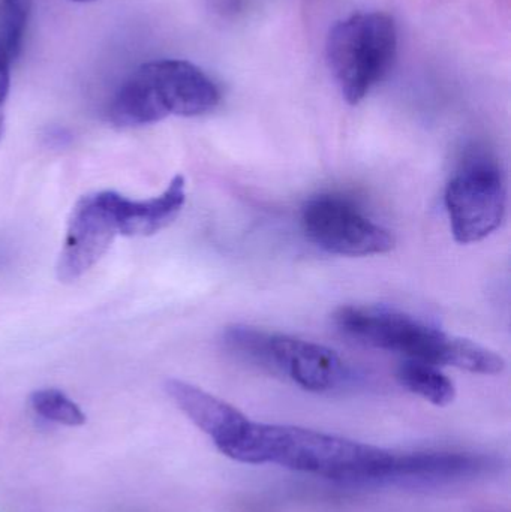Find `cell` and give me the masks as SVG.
Masks as SVG:
<instances>
[{
  "mask_svg": "<svg viewBox=\"0 0 511 512\" xmlns=\"http://www.w3.org/2000/svg\"><path fill=\"white\" fill-rule=\"evenodd\" d=\"M246 465H273L338 481H384L393 453L341 436L248 420L221 451Z\"/></svg>",
  "mask_w": 511,
  "mask_h": 512,
  "instance_id": "obj_1",
  "label": "cell"
},
{
  "mask_svg": "<svg viewBox=\"0 0 511 512\" xmlns=\"http://www.w3.org/2000/svg\"><path fill=\"white\" fill-rule=\"evenodd\" d=\"M335 325L348 339L405 355L408 360L450 366L479 375H498L506 361L497 352L432 327L416 316L371 306H345L335 313Z\"/></svg>",
  "mask_w": 511,
  "mask_h": 512,
  "instance_id": "obj_2",
  "label": "cell"
},
{
  "mask_svg": "<svg viewBox=\"0 0 511 512\" xmlns=\"http://www.w3.org/2000/svg\"><path fill=\"white\" fill-rule=\"evenodd\" d=\"M398 53L395 20L384 12H360L330 29L326 57L345 101L357 105L389 74Z\"/></svg>",
  "mask_w": 511,
  "mask_h": 512,
  "instance_id": "obj_3",
  "label": "cell"
},
{
  "mask_svg": "<svg viewBox=\"0 0 511 512\" xmlns=\"http://www.w3.org/2000/svg\"><path fill=\"white\" fill-rule=\"evenodd\" d=\"M446 209L453 237L461 245L488 239L503 224L507 191L494 162L476 159L456 171L446 188Z\"/></svg>",
  "mask_w": 511,
  "mask_h": 512,
  "instance_id": "obj_4",
  "label": "cell"
},
{
  "mask_svg": "<svg viewBox=\"0 0 511 512\" xmlns=\"http://www.w3.org/2000/svg\"><path fill=\"white\" fill-rule=\"evenodd\" d=\"M306 237L329 254L371 256L389 254L395 237L369 219L353 201L339 195H318L302 210Z\"/></svg>",
  "mask_w": 511,
  "mask_h": 512,
  "instance_id": "obj_5",
  "label": "cell"
},
{
  "mask_svg": "<svg viewBox=\"0 0 511 512\" xmlns=\"http://www.w3.org/2000/svg\"><path fill=\"white\" fill-rule=\"evenodd\" d=\"M260 369L285 376L312 393L336 390L350 378L347 364L332 349L269 331Z\"/></svg>",
  "mask_w": 511,
  "mask_h": 512,
  "instance_id": "obj_6",
  "label": "cell"
},
{
  "mask_svg": "<svg viewBox=\"0 0 511 512\" xmlns=\"http://www.w3.org/2000/svg\"><path fill=\"white\" fill-rule=\"evenodd\" d=\"M135 72L149 87L164 117L203 116L221 102V90L215 81L188 60H153Z\"/></svg>",
  "mask_w": 511,
  "mask_h": 512,
  "instance_id": "obj_7",
  "label": "cell"
},
{
  "mask_svg": "<svg viewBox=\"0 0 511 512\" xmlns=\"http://www.w3.org/2000/svg\"><path fill=\"white\" fill-rule=\"evenodd\" d=\"M117 225L104 192L84 195L69 216L65 242L57 261L60 282H75L107 254L116 239Z\"/></svg>",
  "mask_w": 511,
  "mask_h": 512,
  "instance_id": "obj_8",
  "label": "cell"
},
{
  "mask_svg": "<svg viewBox=\"0 0 511 512\" xmlns=\"http://www.w3.org/2000/svg\"><path fill=\"white\" fill-rule=\"evenodd\" d=\"M122 236L146 237L170 227L182 212L186 201L185 177L176 176L165 192L150 200L135 201L113 191H104Z\"/></svg>",
  "mask_w": 511,
  "mask_h": 512,
  "instance_id": "obj_9",
  "label": "cell"
},
{
  "mask_svg": "<svg viewBox=\"0 0 511 512\" xmlns=\"http://www.w3.org/2000/svg\"><path fill=\"white\" fill-rule=\"evenodd\" d=\"M165 391L177 408L201 430L210 436L218 450L236 438L243 424L249 420L236 406L207 393L203 388L180 379H168Z\"/></svg>",
  "mask_w": 511,
  "mask_h": 512,
  "instance_id": "obj_10",
  "label": "cell"
},
{
  "mask_svg": "<svg viewBox=\"0 0 511 512\" xmlns=\"http://www.w3.org/2000/svg\"><path fill=\"white\" fill-rule=\"evenodd\" d=\"M486 468V460L467 453H393L384 480H455L474 477Z\"/></svg>",
  "mask_w": 511,
  "mask_h": 512,
  "instance_id": "obj_11",
  "label": "cell"
},
{
  "mask_svg": "<svg viewBox=\"0 0 511 512\" xmlns=\"http://www.w3.org/2000/svg\"><path fill=\"white\" fill-rule=\"evenodd\" d=\"M398 381L410 393L440 408L449 406L456 397L452 379L444 375L434 364L407 360L398 369Z\"/></svg>",
  "mask_w": 511,
  "mask_h": 512,
  "instance_id": "obj_12",
  "label": "cell"
},
{
  "mask_svg": "<svg viewBox=\"0 0 511 512\" xmlns=\"http://www.w3.org/2000/svg\"><path fill=\"white\" fill-rule=\"evenodd\" d=\"M30 405L45 420L68 427H80L86 423V415L77 403L56 388L38 390L30 396Z\"/></svg>",
  "mask_w": 511,
  "mask_h": 512,
  "instance_id": "obj_13",
  "label": "cell"
},
{
  "mask_svg": "<svg viewBox=\"0 0 511 512\" xmlns=\"http://www.w3.org/2000/svg\"><path fill=\"white\" fill-rule=\"evenodd\" d=\"M32 0H0V44L15 60L23 47Z\"/></svg>",
  "mask_w": 511,
  "mask_h": 512,
  "instance_id": "obj_14",
  "label": "cell"
},
{
  "mask_svg": "<svg viewBox=\"0 0 511 512\" xmlns=\"http://www.w3.org/2000/svg\"><path fill=\"white\" fill-rule=\"evenodd\" d=\"M11 62L5 48L0 44V117H5L3 107L8 99L9 87H11Z\"/></svg>",
  "mask_w": 511,
  "mask_h": 512,
  "instance_id": "obj_15",
  "label": "cell"
},
{
  "mask_svg": "<svg viewBox=\"0 0 511 512\" xmlns=\"http://www.w3.org/2000/svg\"><path fill=\"white\" fill-rule=\"evenodd\" d=\"M74 2L84 3V2H93V0H74Z\"/></svg>",
  "mask_w": 511,
  "mask_h": 512,
  "instance_id": "obj_16",
  "label": "cell"
}]
</instances>
